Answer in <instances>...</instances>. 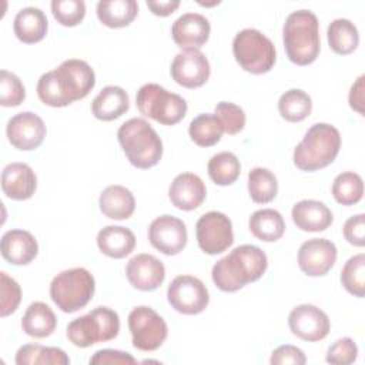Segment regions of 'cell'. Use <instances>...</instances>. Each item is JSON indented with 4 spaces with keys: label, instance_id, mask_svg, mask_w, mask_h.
I'll list each match as a JSON object with an SVG mask.
<instances>
[{
    "label": "cell",
    "instance_id": "6da1fadb",
    "mask_svg": "<svg viewBox=\"0 0 365 365\" xmlns=\"http://www.w3.org/2000/svg\"><path fill=\"white\" fill-rule=\"evenodd\" d=\"M96 84L91 66L80 58L64 60L57 68L41 74L37 96L46 106L66 107L84 98Z\"/></svg>",
    "mask_w": 365,
    "mask_h": 365
},
{
    "label": "cell",
    "instance_id": "7a4b0ae2",
    "mask_svg": "<svg viewBox=\"0 0 365 365\" xmlns=\"http://www.w3.org/2000/svg\"><path fill=\"white\" fill-rule=\"evenodd\" d=\"M268 267L265 252L251 244L235 247L228 255L218 259L211 271L217 288L224 292H235L250 282L259 279Z\"/></svg>",
    "mask_w": 365,
    "mask_h": 365
},
{
    "label": "cell",
    "instance_id": "3957f363",
    "mask_svg": "<svg viewBox=\"0 0 365 365\" xmlns=\"http://www.w3.org/2000/svg\"><path fill=\"white\" fill-rule=\"evenodd\" d=\"M282 41L289 61L297 66L314 63L321 50L318 17L305 9L288 14L282 27Z\"/></svg>",
    "mask_w": 365,
    "mask_h": 365
},
{
    "label": "cell",
    "instance_id": "277c9868",
    "mask_svg": "<svg viewBox=\"0 0 365 365\" xmlns=\"http://www.w3.org/2000/svg\"><path fill=\"white\" fill-rule=\"evenodd\" d=\"M341 148V134L328 123H317L308 128L294 150V164L301 171H317L334 163Z\"/></svg>",
    "mask_w": 365,
    "mask_h": 365
},
{
    "label": "cell",
    "instance_id": "5b68a950",
    "mask_svg": "<svg viewBox=\"0 0 365 365\" xmlns=\"http://www.w3.org/2000/svg\"><path fill=\"white\" fill-rule=\"evenodd\" d=\"M117 138L127 160L137 168H151L161 160L163 141L144 118H130L123 123Z\"/></svg>",
    "mask_w": 365,
    "mask_h": 365
},
{
    "label": "cell",
    "instance_id": "8992f818",
    "mask_svg": "<svg viewBox=\"0 0 365 365\" xmlns=\"http://www.w3.org/2000/svg\"><path fill=\"white\" fill-rule=\"evenodd\" d=\"M96 281L83 267L58 272L50 284V298L63 312L71 314L84 308L93 298Z\"/></svg>",
    "mask_w": 365,
    "mask_h": 365
},
{
    "label": "cell",
    "instance_id": "52a82bcc",
    "mask_svg": "<svg viewBox=\"0 0 365 365\" xmlns=\"http://www.w3.org/2000/svg\"><path fill=\"white\" fill-rule=\"evenodd\" d=\"M120 332L118 314L108 307H97L88 314L73 319L67 325L68 341L78 346L87 348L97 342L114 339Z\"/></svg>",
    "mask_w": 365,
    "mask_h": 365
},
{
    "label": "cell",
    "instance_id": "ba28073f",
    "mask_svg": "<svg viewBox=\"0 0 365 365\" xmlns=\"http://www.w3.org/2000/svg\"><path fill=\"white\" fill-rule=\"evenodd\" d=\"M232 53L240 67L251 74L268 73L277 60L274 43L257 29H244L232 40Z\"/></svg>",
    "mask_w": 365,
    "mask_h": 365
},
{
    "label": "cell",
    "instance_id": "9c48e42d",
    "mask_svg": "<svg viewBox=\"0 0 365 365\" xmlns=\"http://www.w3.org/2000/svg\"><path fill=\"white\" fill-rule=\"evenodd\" d=\"M135 103L144 117L153 118L164 125L180 123L187 113V101L181 96L170 93L155 83L141 86L137 91Z\"/></svg>",
    "mask_w": 365,
    "mask_h": 365
},
{
    "label": "cell",
    "instance_id": "30bf717a",
    "mask_svg": "<svg viewBox=\"0 0 365 365\" xmlns=\"http://www.w3.org/2000/svg\"><path fill=\"white\" fill-rule=\"evenodd\" d=\"M128 328L133 346L140 351H155L167 339L168 327L165 321L150 307L140 305L128 314Z\"/></svg>",
    "mask_w": 365,
    "mask_h": 365
},
{
    "label": "cell",
    "instance_id": "8fae6325",
    "mask_svg": "<svg viewBox=\"0 0 365 365\" xmlns=\"http://www.w3.org/2000/svg\"><path fill=\"white\" fill-rule=\"evenodd\" d=\"M195 237L201 251L208 255L221 254L234 242L232 222L220 211L205 212L195 224Z\"/></svg>",
    "mask_w": 365,
    "mask_h": 365
},
{
    "label": "cell",
    "instance_id": "7c38bea8",
    "mask_svg": "<svg viewBox=\"0 0 365 365\" xmlns=\"http://www.w3.org/2000/svg\"><path fill=\"white\" fill-rule=\"evenodd\" d=\"M167 299L177 312L197 315L207 308L210 294L200 278L192 275H178L168 285Z\"/></svg>",
    "mask_w": 365,
    "mask_h": 365
},
{
    "label": "cell",
    "instance_id": "4fadbf2b",
    "mask_svg": "<svg viewBox=\"0 0 365 365\" xmlns=\"http://www.w3.org/2000/svg\"><path fill=\"white\" fill-rule=\"evenodd\" d=\"M148 240L160 252L177 255L187 245V227L182 220L174 215H160L148 227Z\"/></svg>",
    "mask_w": 365,
    "mask_h": 365
},
{
    "label": "cell",
    "instance_id": "5bb4252c",
    "mask_svg": "<svg viewBox=\"0 0 365 365\" xmlns=\"http://www.w3.org/2000/svg\"><path fill=\"white\" fill-rule=\"evenodd\" d=\"M291 332L302 341L317 342L324 339L331 329L328 315L312 304L297 305L288 315Z\"/></svg>",
    "mask_w": 365,
    "mask_h": 365
},
{
    "label": "cell",
    "instance_id": "9a60e30c",
    "mask_svg": "<svg viewBox=\"0 0 365 365\" xmlns=\"http://www.w3.org/2000/svg\"><path fill=\"white\" fill-rule=\"evenodd\" d=\"M170 71L173 80L177 84L185 88H197L207 83L211 67L208 58L202 51L182 50L175 54Z\"/></svg>",
    "mask_w": 365,
    "mask_h": 365
},
{
    "label": "cell",
    "instance_id": "2e32d148",
    "mask_svg": "<svg viewBox=\"0 0 365 365\" xmlns=\"http://www.w3.org/2000/svg\"><path fill=\"white\" fill-rule=\"evenodd\" d=\"M46 133L44 121L31 111H23L13 115L6 127L10 144L21 151H31L40 147Z\"/></svg>",
    "mask_w": 365,
    "mask_h": 365
},
{
    "label": "cell",
    "instance_id": "e0dca14e",
    "mask_svg": "<svg viewBox=\"0 0 365 365\" xmlns=\"http://www.w3.org/2000/svg\"><path fill=\"white\" fill-rule=\"evenodd\" d=\"M336 247L327 238H311L298 250V267L309 277H322L336 261Z\"/></svg>",
    "mask_w": 365,
    "mask_h": 365
},
{
    "label": "cell",
    "instance_id": "ac0fdd59",
    "mask_svg": "<svg viewBox=\"0 0 365 365\" xmlns=\"http://www.w3.org/2000/svg\"><path fill=\"white\" fill-rule=\"evenodd\" d=\"M125 275L134 288L154 291L164 282L165 267L151 254H137L127 262Z\"/></svg>",
    "mask_w": 365,
    "mask_h": 365
},
{
    "label": "cell",
    "instance_id": "d6986e66",
    "mask_svg": "<svg viewBox=\"0 0 365 365\" xmlns=\"http://www.w3.org/2000/svg\"><path fill=\"white\" fill-rule=\"evenodd\" d=\"M210 31L208 19L200 13H185L171 26L173 40L182 50H200L207 43Z\"/></svg>",
    "mask_w": 365,
    "mask_h": 365
},
{
    "label": "cell",
    "instance_id": "ffe728a7",
    "mask_svg": "<svg viewBox=\"0 0 365 365\" xmlns=\"http://www.w3.org/2000/svg\"><path fill=\"white\" fill-rule=\"evenodd\" d=\"M205 184L194 173L178 174L168 188V197L171 204L182 211H191L198 208L205 200Z\"/></svg>",
    "mask_w": 365,
    "mask_h": 365
},
{
    "label": "cell",
    "instance_id": "44dd1931",
    "mask_svg": "<svg viewBox=\"0 0 365 365\" xmlns=\"http://www.w3.org/2000/svg\"><path fill=\"white\" fill-rule=\"evenodd\" d=\"M37 188V177L26 163H10L1 173L3 192L16 201L29 200Z\"/></svg>",
    "mask_w": 365,
    "mask_h": 365
},
{
    "label": "cell",
    "instance_id": "7402d4cb",
    "mask_svg": "<svg viewBox=\"0 0 365 365\" xmlns=\"http://www.w3.org/2000/svg\"><path fill=\"white\" fill-rule=\"evenodd\" d=\"M0 250L7 262L13 265H27L36 258L38 244L34 235L29 231L9 230L1 237Z\"/></svg>",
    "mask_w": 365,
    "mask_h": 365
},
{
    "label": "cell",
    "instance_id": "603a6c76",
    "mask_svg": "<svg viewBox=\"0 0 365 365\" xmlns=\"http://www.w3.org/2000/svg\"><path fill=\"white\" fill-rule=\"evenodd\" d=\"M291 217L297 228L308 232L325 231L334 221L331 210L317 200H301L291 211Z\"/></svg>",
    "mask_w": 365,
    "mask_h": 365
},
{
    "label": "cell",
    "instance_id": "cb8c5ba5",
    "mask_svg": "<svg viewBox=\"0 0 365 365\" xmlns=\"http://www.w3.org/2000/svg\"><path fill=\"white\" fill-rule=\"evenodd\" d=\"M48 21L44 11L38 7H24L17 11L13 21V30L16 37L26 43H38L47 34Z\"/></svg>",
    "mask_w": 365,
    "mask_h": 365
},
{
    "label": "cell",
    "instance_id": "d4e9b609",
    "mask_svg": "<svg viewBox=\"0 0 365 365\" xmlns=\"http://www.w3.org/2000/svg\"><path fill=\"white\" fill-rule=\"evenodd\" d=\"M97 247L104 255L120 259L133 252L135 235L127 227L107 225L97 234Z\"/></svg>",
    "mask_w": 365,
    "mask_h": 365
},
{
    "label": "cell",
    "instance_id": "484cf974",
    "mask_svg": "<svg viewBox=\"0 0 365 365\" xmlns=\"http://www.w3.org/2000/svg\"><path fill=\"white\" fill-rule=\"evenodd\" d=\"M130 107L127 91L118 86L104 87L91 103V113L101 121H113L121 117Z\"/></svg>",
    "mask_w": 365,
    "mask_h": 365
},
{
    "label": "cell",
    "instance_id": "4316f807",
    "mask_svg": "<svg viewBox=\"0 0 365 365\" xmlns=\"http://www.w3.org/2000/svg\"><path fill=\"white\" fill-rule=\"evenodd\" d=\"M98 205L106 217L111 220H127L135 210V198L123 185H108L101 191Z\"/></svg>",
    "mask_w": 365,
    "mask_h": 365
},
{
    "label": "cell",
    "instance_id": "83f0119b",
    "mask_svg": "<svg viewBox=\"0 0 365 365\" xmlns=\"http://www.w3.org/2000/svg\"><path fill=\"white\" fill-rule=\"evenodd\" d=\"M56 327H57L56 314L47 304L41 301L31 302L21 318L23 331L33 338L50 336L54 332Z\"/></svg>",
    "mask_w": 365,
    "mask_h": 365
},
{
    "label": "cell",
    "instance_id": "f1b7e54d",
    "mask_svg": "<svg viewBox=\"0 0 365 365\" xmlns=\"http://www.w3.org/2000/svg\"><path fill=\"white\" fill-rule=\"evenodd\" d=\"M97 17L110 29L128 26L138 14L135 0H101L97 3Z\"/></svg>",
    "mask_w": 365,
    "mask_h": 365
},
{
    "label": "cell",
    "instance_id": "f546056e",
    "mask_svg": "<svg viewBox=\"0 0 365 365\" xmlns=\"http://www.w3.org/2000/svg\"><path fill=\"white\" fill-rule=\"evenodd\" d=\"M248 228L255 238L265 242H274L284 235L285 221L279 211L274 208H262L250 217Z\"/></svg>",
    "mask_w": 365,
    "mask_h": 365
},
{
    "label": "cell",
    "instance_id": "4dcf8cb0",
    "mask_svg": "<svg viewBox=\"0 0 365 365\" xmlns=\"http://www.w3.org/2000/svg\"><path fill=\"white\" fill-rule=\"evenodd\" d=\"M328 44L336 54L346 56L356 50L359 44V33L356 26L348 19H335L327 30Z\"/></svg>",
    "mask_w": 365,
    "mask_h": 365
},
{
    "label": "cell",
    "instance_id": "1f68e13d",
    "mask_svg": "<svg viewBox=\"0 0 365 365\" xmlns=\"http://www.w3.org/2000/svg\"><path fill=\"white\" fill-rule=\"evenodd\" d=\"M17 365H68V355L57 346H43L37 344H27L19 348L16 354Z\"/></svg>",
    "mask_w": 365,
    "mask_h": 365
},
{
    "label": "cell",
    "instance_id": "d6a6232c",
    "mask_svg": "<svg viewBox=\"0 0 365 365\" xmlns=\"http://www.w3.org/2000/svg\"><path fill=\"white\" fill-rule=\"evenodd\" d=\"M312 110V100L301 88H291L285 91L278 100V111L282 118L291 123L305 120Z\"/></svg>",
    "mask_w": 365,
    "mask_h": 365
},
{
    "label": "cell",
    "instance_id": "836d02e7",
    "mask_svg": "<svg viewBox=\"0 0 365 365\" xmlns=\"http://www.w3.org/2000/svg\"><path fill=\"white\" fill-rule=\"evenodd\" d=\"M188 134L197 145L211 147L221 140L224 128L215 114L204 113L191 120Z\"/></svg>",
    "mask_w": 365,
    "mask_h": 365
},
{
    "label": "cell",
    "instance_id": "e575fe53",
    "mask_svg": "<svg viewBox=\"0 0 365 365\" xmlns=\"http://www.w3.org/2000/svg\"><path fill=\"white\" fill-rule=\"evenodd\" d=\"M278 192V181L272 171L255 167L248 174V194L257 204L271 202Z\"/></svg>",
    "mask_w": 365,
    "mask_h": 365
},
{
    "label": "cell",
    "instance_id": "d590c367",
    "mask_svg": "<svg viewBox=\"0 0 365 365\" xmlns=\"http://www.w3.org/2000/svg\"><path fill=\"white\" fill-rule=\"evenodd\" d=\"M207 170L210 178L217 185H231L240 177L241 164L235 154L230 151H222L211 157Z\"/></svg>",
    "mask_w": 365,
    "mask_h": 365
},
{
    "label": "cell",
    "instance_id": "8d00e7d4",
    "mask_svg": "<svg viewBox=\"0 0 365 365\" xmlns=\"http://www.w3.org/2000/svg\"><path fill=\"white\" fill-rule=\"evenodd\" d=\"M332 195L335 201L342 205H354L359 202L364 195V182L361 175L354 171L338 174L332 182Z\"/></svg>",
    "mask_w": 365,
    "mask_h": 365
},
{
    "label": "cell",
    "instance_id": "74e56055",
    "mask_svg": "<svg viewBox=\"0 0 365 365\" xmlns=\"http://www.w3.org/2000/svg\"><path fill=\"white\" fill-rule=\"evenodd\" d=\"M341 282L344 288L354 297L365 295V255L356 254L351 257L341 271Z\"/></svg>",
    "mask_w": 365,
    "mask_h": 365
},
{
    "label": "cell",
    "instance_id": "f35d334b",
    "mask_svg": "<svg viewBox=\"0 0 365 365\" xmlns=\"http://www.w3.org/2000/svg\"><path fill=\"white\" fill-rule=\"evenodd\" d=\"M51 13L61 26L74 27L86 16V3L83 0H53Z\"/></svg>",
    "mask_w": 365,
    "mask_h": 365
},
{
    "label": "cell",
    "instance_id": "ab89813d",
    "mask_svg": "<svg viewBox=\"0 0 365 365\" xmlns=\"http://www.w3.org/2000/svg\"><path fill=\"white\" fill-rule=\"evenodd\" d=\"M26 98V88L21 80L11 71H0V104L3 107H17Z\"/></svg>",
    "mask_w": 365,
    "mask_h": 365
},
{
    "label": "cell",
    "instance_id": "60d3db41",
    "mask_svg": "<svg viewBox=\"0 0 365 365\" xmlns=\"http://www.w3.org/2000/svg\"><path fill=\"white\" fill-rule=\"evenodd\" d=\"M217 118L220 120L224 133L227 134H237L242 131L245 125V113L244 110L230 101H221L215 106Z\"/></svg>",
    "mask_w": 365,
    "mask_h": 365
},
{
    "label": "cell",
    "instance_id": "b9f144b4",
    "mask_svg": "<svg viewBox=\"0 0 365 365\" xmlns=\"http://www.w3.org/2000/svg\"><path fill=\"white\" fill-rule=\"evenodd\" d=\"M0 315L4 318L13 314L21 301V288L16 279L9 277L4 271L0 272Z\"/></svg>",
    "mask_w": 365,
    "mask_h": 365
},
{
    "label": "cell",
    "instance_id": "7bdbcfd3",
    "mask_svg": "<svg viewBox=\"0 0 365 365\" xmlns=\"http://www.w3.org/2000/svg\"><path fill=\"white\" fill-rule=\"evenodd\" d=\"M358 356V346L352 338L344 336L336 339L327 351L325 361L328 364H339L348 365L356 361Z\"/></svg>",
    "mask_w": 365,
    "mask_h": 365
},
{
    "label": "cell",
    "instance_id": "ee69618b",
    "mask_svg": "<svg viewBox=\"0 0 365 365\" xmlns=\"http://www.w3.org/2000/svg\"><path fill=\"white\" fill-rule=\"evenodd\" d=\"M269 362L272 365H284V364L304 365L307 362V356L302 352V349L287 344V345H281L272 351Z\"/></svg>",
    "mask_w": 365,
    "mask_h": 365
},
{
    "label": "cell",
    "instance_id": "f6af8a7d",
    "mask_svg": "<svg viewBox=\"0 0 365 365\" xmlns=\"http://www.w3.org/2000/svg\"><path fill=\"white\" fill-rule=\"evenodd\" d=\"M344 237L345 240L355 245V247H364L365 245V215L356 214L349 217L344 224Z\"/></svg>",
    "mask_w": 365,
    "mask_h": 365
},
{
    "label": "cell",
    "instance_id": "bcb514c9",
    "mask_svg": "<svg viewBox=\"0 0 365 365\" xmlns=\"http://www.w3.org/2000/svg\"><path fill=\"white\" fill-rule=\"evenodd\" d=\"M90 364H121V365H128V364H137V359L130 355L128 352L117 351V349H100L97 351L91 358Z\"/></svg>",
    "mask_w": 365,
    "mask_h": 365
},
{
    "label": "cell",
    "instance_id": "7dc6e473",
    "mask_svg": "<svg viewBox=\"0 0 365 365\" xmlns=\"http://www.w3.org/2000/svg\"><path fill=\"white\" fill-rule=\"evenodd\" d=\"M364 80H365V76H359L358 80L352 84L348 96L351 108L361 115H364Z\"/></svg>",
    "mask_w": 365,
    "mask_h": 365
},
{
    "label": "cell",
    "instance_id": "c3c4849f",
    "mask_svg": "<svg viewBox=\"0 0 365 365\" xmlns=\"http://www.w3.org/2000/svg\"><path fill=\"white\" fill-rule=\"evenodd\" d=\"M180 6V0H147V7L153 14L167 17L174 13Z\"/></svg>",
    "mask_w": 365,
    "mask_h": 365
},
{
    "label": "cell",
    "instance_id": "681fc988",
    "mask_svg": "<svg viewBox=\"0 0 365 365\" xmlns=\"http://www.w3.org/2000/svg\"><path fill=\"white\" fill-rule=\"evenodd\" d=\"M201 6H215V4H220V1H212V3H201L198 1Z\"/></svg>",
    "mask_w": 365,
    "mask_h": 365
}]
</instances>
